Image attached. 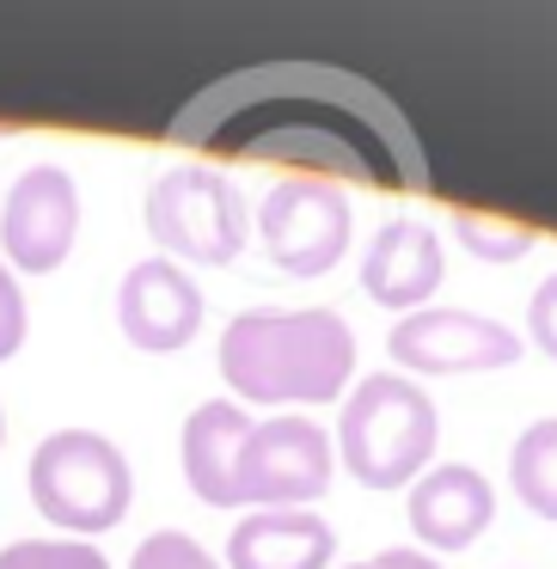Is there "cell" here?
<instances>
[{
    "label": "cell",
    "instance_id": "1",
    "mask_svg": "<svg viewBox=\"0 0 557 569\" xmlns=\"http://www.w3.org/2000/svg\"><path fill=\"white\" fill-rule=\"evenodd\" d=\"M172 141L233 160H295L312 172L429 190V153L374 80L319 62H270L215 80L172 117Z\"/></svg>",
    "mask_w": 557,
    "mask_h": 569
},
{
    "label": "cell",
    "instance_id": "2",
    "mask_svg": "<svg viewBox=\"0 0 557 569\" xmlns=\"http://www.w3.org/2000/svg\"><path fill=\"white\" fill-rule=\"evenodd\" d=\"M221 373L239 398L258 405H325L349 392L356 331L331 307H258L221 331Z\"/></svg>",
    "mask_w": 557,
    "mask_h": 569
},
{
    "label": "cell",
    "instance_id": "3",
    "mask_svg": "<svg viewBox=\"0 0 557 569\" xmlns=\"http://www.w3.org/2000/svg\"><path fill=\"white\" fill-rule=\"evenodd\" d=\"M435 441H441V417L435 398L405 373H361V386L344 392V417H337V459L361 490H410L429 471Z\"/></svg>",
    "mask_w": 557,
    "mask_h": 569
},
{
    "label": "cell",
    "instance_id": "4",
    "mask_svg": "<svg viewBox=\"0 0 557 569\" xmlns=\"http://www.w3.org/2000/svg\"><path fill=\"white\" fill-rule=\"evenodd\" d=\"M31 502L50 527L62 532H111L136 502V478L117 441L92 429H56L50 441L31 453Z\"/></svg>",
    "mask_w": 557,
    "mask_h": 569
},
{
    "label": "cell",
    "instance_id": "5",
    "mask_svg": "<svg viewBox=\"0 0 557 569\" xmlns=\"http://www.w3.org/2000/svg\"><path fill=\"white\" fill-rule=\"evenodd\" d=\"M148 233L160 246V258H185V263H221L239 258L251 233V214H246V197L227 172L215 166H172L166 178H153L148 190Z\"/></svg>",
    "mask_w": 557,
    "mask_h": 569
},
{
    "label": "cell",
    "instance_id": "6",
    "mask_svg": "<svg viewBox=\"0 0 557 569\" xmlns=\"http://www.w3.org/2000/svg\"><path fill=\"white\" fill-rule=\"evenodd\" d=\"M349 197H337V184L325 178H282V184L263 190L258 209V239L263 258L288 276H325L344 263L349 251Z\"/></svg>",
    "mask_w": 557,
    "mask_h": 569
},
{
    "label": "cell",
    "instance_id": "7",
    "mask_svg": "<svg viewBox=\"0 0 557 569\" xmlns=\"http://www.w3.org/2000/svg\"><path fill=\"white\" fill-rule=\"evenodd\" d=\"M337 447L312 417H270L239 453V502L251 508H312L331 490Z\"/></svg>",
    "mask_w": 557,
    "mask_h": 569
},
{
    "label": "cell",
    "instance_id": "8",
    "mask_svg": "<svg viewBox=\"0 0 557 569\" xmlns=\"http://www.w3.org/2000/svg\"><path fill=\"white\" fill-rule=\"evenodd\" d=\"M392 361L410 373H496L520 361V337L508 325L484 319V312H459V307H422L386 331Z\"/></svg>",
    "mask_w": 557,
    "mask_h": 569
},
{
    "label": "cell",
    "instance_id": "9",
    "mask_svg": "<svg viewBox=\"0 0 557 569\" xmlns=\"http://www.w3.org/2000/svg\"><path fill=\"white\" fill-rule=\"evenodd\" d=\"M80 233V190L62 166H31L13 178L7 202H0V251L7 270L19 263V276H50L68 263Z\"/></svg>",
    "mask_w": 557,
    "mask_h": 569
},
{
    "label": "cell",
    "instance_id": "10",
    "mask_svg": "<svg viewBox=\"0 0 557 569\" xmlns=\"http://www.w3.org/2000/svg\"><path fill=\"white\" fill-rule=\"evenodd\" d=\"M117 331L148 356H172L202 331V288L172 258H141L117 282Z\"/></svg>",
    "mask_w": 557,
    "mask_h": 569
},
{
    "label": "cell",
    "instance_id": "11",
    "mask_svg": "<svg viewBox=\"0 0 557 569\" xmlns=\"http://www.w3.org/2000/svg\"><path fill=\"white\" fill-rule=\"evenodd\" d=\"M410 532L417 551H471L496 520V490L478 466H429L410 483Z\"/></svg>",
    "mask_w": 557,
    "mask_h": 569
},
{
    "label": "cell",
    "instance_id": "12",
    "mask_svg": "<svg viewBox=\"0 0 557 569\" xmlns=\"http://www.w3.org/2000/svg\"><path fill=\"white\" fill-rule=\"evenodd\" d=\"M441 270H447L441 239L422 221H386L380 233L361 246V295L392 307L398 319L429 307V295L441 288Z\"/></svg>",
    "mask_w": 557,
    "mask_h": 569
},
{
    "label": "cell",
    "instance_id": "13",
    "mask_svg": "<svg viewBox=\"0 0 557 569\" xmlns=\"http://www.w3.org/2000/svg\"><path fill=\"white\" fill-rule=\"evenodd\" d=\"M251 429L239 398H209L185 417V478L209 508H239V453H246Z\"/></svg>",
    "mask_w": 557,
    "mask_h": 569
},
{
    "label": "cell",
    "instance_id": "14",
    "mask_svg": "<svg viewBox=\"0 0 557 569\" xmlns=\"http://www.w3.org/2000/svg\"><path fill=\"white\" fill-rule=\"evenodd\" d=\"M337 532L312 508H251L227 539V569H325Z\"/></svg>",
    "mask_w": 557,
    "mask_h": 569
},
{
    "label": "cell",
    "instance_id": "15",
    "mask_svg": "<svg viewBox=\"0 0 557 569\" xmlns=\"http://www.w3.org/2000/svg\"><path fill=\"white\" fill-rule=\"evenodd\" d=\"M508 490L539 520H557V417H539L533 429H520L515 453H508Z\"/></svg>",
    "mask_w": 557,
    "mask_h": 569
},
{
    "label": "cell",
    "instance_id": "16",
    "mask_svg": "<svg viewBox=\"0 0 557 569\" xmlns=\"http://www.w3.org/2000/svg\"><path fill=\"white\" fill-rule=\"evenodd\" d=\"M454 233H459V246H466L478 263H520L533 246H539L533 227L490 221V214H478V209H454Z\"/></svg>",
    "mask_w": 557,
    "mask_h": 569
},
{
    "label": "cell",
    "instance_id": "17",
    "mask_svg": "<svg viewBox=\"0 0 557 569\" xmlns=\"http://www.w3.org/2000/svg\"><path fill=\"white\" fill-rule=\"evenodd\" d=\"M0 569H111L87 539H19L0 551Z\"/></svg>",
    "mask_w": 557,
    "mask_h": 569
},
{
    "label": "cell",
    "instance_id": "18",
    "mask_svg": "<svg viewBox=\"0 0 557 569\" xmlns=\"http://www.w3.org/2000/svg\"><path fill=\"white\" fill-rule=\"evenodd\" d=\"M129 569H227L215 563V551H202L190 532H148V539L136 545V557H129Z\"/></svg>",
    "mask_w": 557,
    "mask_h": 569
},
{
    "label": "cell",
    "instance_id": "19",
    "mask_svg": "<svg viewBox=\"0 0 557 569\" xmlns=\"http://www.w3.org/2000/svg\"><path fill=\"white\" fill-rule=\"evenodd\" d=\"M31 331V312H26V295H19L13 270H7V258H0V361H13L19 343H26Z\"/></svg>",
    "mask_w": 557,
    "mask_h": 569
},
{
    "label": "cell",
    "instance_id": "20",
    "mask_svg": "<svg viewBox=\"0 0 557 569\" xmlns=\"http://www.w3.org/2000/svg\"><path fill=\"white\" fill-rule=\"evenodd\" d=\"M527 337H533L539 356L557 361V270L545 276V282L533 288V300H527Z\"/></svg>",
    "mask_w": 557,
    "mask_h": 569
},
{
    "label": "cell",
    "instance_id": "21",
    "mask_svg": "<svg viewBox=\"0 0 557 569\" xmlns=\"http://www.w3.org/2000/svg\"><path fill=\"white\" fill-rule=\"evenodd\" d=\"M374 563H380V569H441V557L417 551V545H392V551H380Z\"/></svg>",
    "mask_w": 557,
    "mask_h": 569
},
{
    "label": "cell",
    "instance_id": "22",
    "mask_svg": "<svg viewBox=\"0 0 557 569\" xmlns=\"http://www.w3.org/2000/svg\"><path fill=\"white\" fill-rule=\"evenodd\" d=\"M344 569H380V563H344Z\"/></svg>",
    "mask_w": 557,
    "mask_h": 569
},
{
    "label": "cell",
    "instance_id": "23",
    "mask_svg": "<svg viewBox=\"0 0 557 569\" xmlns=\"http://www.w3.org/2000/svg\"><path fill=\"white\" fill-rule=\"evenodd\" d=\"M0 441H7V417H0Z\"/></svg>",
    "mask_w": 557,
    "mask_h": 569
}]
</instances>
